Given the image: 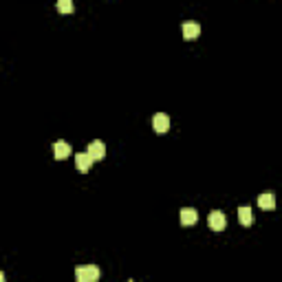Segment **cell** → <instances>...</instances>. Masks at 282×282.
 I'll list each match as a JSON object with an SVG mask.
<instances>
[{"label": "cell", "mask_w": 282, "mask_h": 282, "mask_svg": "<svg viewBox=\"0 0 282 282\" xmlns=\"http://www.w3.org/2000/svg\"><path fill=\"white\" fill-rule=\"evenodd\" d=\"M100 278V267L97 265H82L75 269V280L77 282H97Z\"/></svg>", "instance_id": "6da1fadb"}, {"label": "cell", "mask_w": 282, "mask_h": 282, "mask_svg": "<svg viewBox=\"0 0 282 282\" xmlns=\"http://www.w3.org/2000/svg\"><path fill=\"white\" fill-rule=\"evenodd\" d=\"M207 225H210V230H214V232H223L225 225H227V218H225L223 212L214 210V212H210V216H207Z\"/></svg>", "instance_id": "7a4b0ae2"}, {"label": "cell", "mask_w": 282, "mask_h": 282, "mask_svg": "<svg viewBox=\"0 0 282 282\" xmlns=\"http://www.w3.org/2000/svg\"><path fill=\"white\" fill-rule=\"evenodd\" d=\"M86 154L93 159V163L100 161V159H104L106 157V146H104V141H91V144H88Z\"/></svg>", "instance_id": "3957f363"}, {"label": "cell", "mask_w": 282, "mask_h": 282, "mask_svg": "<svg viewBox=\"0 0 282 282\" xmlns=\"http://www.w3.org/2000/svg\"><path fill=\"white\" fill-rule=\"evenodd\" d=\"M199 35H201V24L194 22V20L183 22V38H185V40H196Z\"/></svg>", "instance_id": "277c9868"}, {"label": "cell", "mask_w": 282, "mask_h": 282, "mask_svg": "<svg viewBox=\"0 0 282 282\" xmlns=\"http://www.w3.org/2000/svg\"><path fill=\"white\" fill-rule=\"evenodd\" d=\"M152 128L157 130V133H166V130L170 128V117H167L166 113H157V115L152 117Z\"/></svg>", "instance_id": "5b68a950"}, {"label": "cell", "mask_w": 282, "mask_h": 282, "mask_svg": "<svg viewBox=\"0 0 282 282\" xmlns=\"http://www.w3.org/2000/svg\"><path fill=\"white\" fill-rule=\"evenodd\" d=\"M75 166H77V170H80V172H88V170H91V166H93V159L88 157L86 152H77L75 154Z\"/></svg>", "instance_id": "8992f818"}, {"label": "cell", "mask_w": 282, "mask_h": 282, "mask_svg": "<svg viewBox=\"0 0 282 282\" xmlns=\"http://www.w3.org/2000/svg\"><path fill=\"white\" fill-rule=\"evenodd\" d=\"M258 205L263 210H273L276 207V196H273V192H263L258 196Z\"/></svg>", "instance_id": "52a82bcc"}, {"label": "cell", "mask_w": 282, "mask_h": 282, "mask_svg": "<svg viewBox=\"0 0 282 282\" xmlns=\"http://www.w3.org/2000/svg\"><path fill=\"white\" fill-rule=\"evenodd\" d=\"M53 154H55V159H66L71 154V146L66 141H55L53 144Z\"/></svg>", "instance_id": "ba28073f"}, {"label": "cell", "mask_w": 282, "mask_h": 282, "mask_svg": "<svg viewBox=\"0 0 282 282\" xmlns=\"http://www.w3.org/2000/svg\"><path fill=\"white\" fill-rule=\"evenodd\" d=\"M199 220V212L194 207H183L181 210V223L183 225H194Z\"/></svg>", "instance_id": "9c48e42d"}, {"label": "cell", "mask_w": 282, "mask_h": 282, "mask_svg": "<svg viewBox=\"0 0 282 282\" xmlns=\"http://www.w3.org/2000/svg\"><path fill=\"white\" fill-rule=\"evenodd\" d=\"M238 220H240V225L249 227V225L253 223V212H251V207H249V205L238 207Z\"/></svg>", "instance_id": "30bf717a"}, {"label": "cell", "mask_w": 282, "mask_h": 282, "mask_svg": "<svg viewBox=\"0 0 282 282\" xmlns=\"http://www.w3.org/2000/svg\"><path fill=\"white\" fill-rule=\"evenodd\" d=\"M58 9L64 11V14H71L75 9V5H73V0H58Z\"/></svg>", "instance_id": "8fae6325"}, {"label": "cell", "mask_w": 282, "mask_h": 282, "mask_svg": "<svg viewBox=\"0 0 282 282\" xmlns=\"http://www.w3.org/2000/svg\"><path fill=\"white\" fill-rule=\"evenodd\" d=\"M0 282H5V273L0 271Z\"/></svg>", "instance_id": "7c38bea8"}, {"label": "cell", "mask_w": 282, "mask_h": 282, "mask_svg": "<svg viewBox=\"0 0 282 282\" xmlns=\"http://www.w3.org/2000/svg\"><path fill=\"white\" fill-rule=\"evenodd\" d=\"M128 282H133V280H128Z\"/></svg>", "instance_id": "4fadbf2b"}]
</instances>
